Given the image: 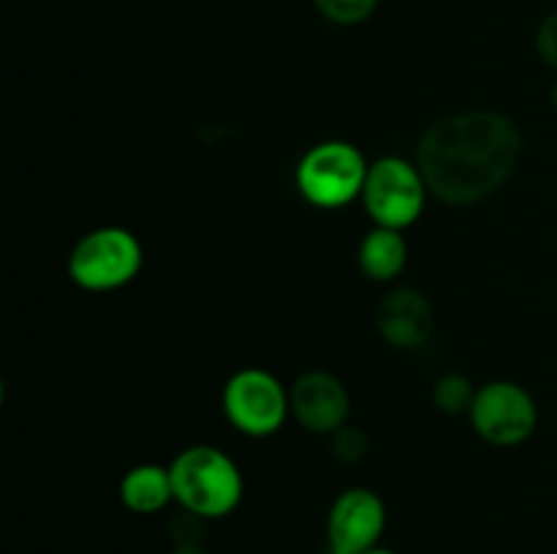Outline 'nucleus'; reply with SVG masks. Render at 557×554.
Listing matches in <instances>:
<instances>
[{
    "mask_svg": "<svg viewBox=\"0 0 557 554\" xmlns=\"http://www.w3.org/2000/svg\"><path fill=\"white\" fill-rule=\"evenodd\" d=\"M386 527V505L373 489H346L326 516L330 554H364L379 546Z\"/></svg>",
    "mask_w": 557,
    "mask_h": 554,
    "instance_id": "8",
    "label": "nucleus"
},
{
    "mask_svg": "<svg viewBox=\"0 0 557 554\" xmlns=\"http://www.w3.org/2000/svg\"><path fill=\"white\" fill-rule=\"evenodd\" d=\"M549 106L557 112V79L553 81V87H549Z\"/></svg>",
    "mask_w": 557,
    "mask_h": 554,
    "instance_id": "18",
    "label": "nucleus"
},
{
    "mask_svg": "<svg viewBox=\"0 0 557 554\" xmlns=\"http://www.w3.org/2000/svg\"><path fill=\"white\" fill-rule=\"evenodd\" d=\"M313 5L319 9V14L324 20L343 27H351L370 20L375 14V9H379V0H313Z\"/></svg>",
    "mask_w": 557,
    "mask_h": 554,
    "instance_id": "14",
    "label": "nucleus"
},
{
    "mask_svg": "<svg viewBox=\"0 0 557 554\" xmlns=\"http://www.w3.org/2000/svg\"><path fill=\"white\" fill-rule=\"evenodd\" d=\"M428 182L417 161L403 155H384L370 163L362 201L375 226L406 231L422 217L428 204Z\"/></svg>",
    "mask_w": 557,
    "mask_h": 554,
    "instance_id": "5",
    "label": "nucleus"
},
{
    "mask_svg": "<svg viewBox=\"0 0 557 554\" xmlns=\"http://www.w3.org/2000/svg\"><path fill=\"white\" fill-rule=\"evenodd\" d=\"M536 52L549 68L557 71V11L544 16V22L536 30Z\"/></svg>",
    "mask_w": 557,
    "mask_h": 554,
    "instance_id": "16",
    "label": "nucleus"
},
{
    "mask_svg": "<svg viewBox=\"0 0 557 554\" xmlns=\"http://www.w3.org/2000/svg\"><path fill=\"white\" fill-rule=\"evenodd\" d=\"M145 250L134 231L123 226H101L87 231L69 253V275L92 293L117 291L141 269Z\"/></svg>",
    "mask_w": 557,
    "mask_h": 554,
    "instance_id": "4",
    "label": "nucleus"
},
{
    "mask_svg": "<svg viewBox=\"0 0 557 554\" xmlns=\"http://www.w3.org/2000/svg\"><path fill=\"white\" fill-rule=\"evenodd\" d=\"M169 470L174 500L201 519H221L243 500L245 481L239 465L218 445H188L174 456Z\"/></svg>",
    "mask_w": 557,
    "mask_h": 554,
    "instance_id": "2",
    "label": "nucleus"
},
{
    "mask_svg": "<svg viewBox=\"0 0 557 554\" xmlns=\"http://www.w3.org/2000/svg\"><path fill=\"white\" fill-rule=\"evenodd\" d=\"M169 554H207V552L201 549V543H188V546H174Z\"/></svg>",
    "mask_w": 557,
    "mask_h": 554,
    "instance_id": "17",
    "label": "nucleus"
},
{
    "mask_svg": "<svg viewBox=\"0 0 557 554\" xmlns=\"http://www.w3.org/2000/svg\"><path fill=\"white\" fill-rule=\"evenodd\" d=\"M332 449L341 462H359L368 454V438L357 427H343L332 435Z\"/></svg>",
    "mask_w": 557,
    "mask_h": 554,
    "instance_id": "15",
    "label": "nucleus"
},
{
    "mask_svg": "<svg viewBox=\"0 0 557 554\" xmlns=\"http://www.w3.org/2000/svg\"><path fill=\"white\" fill-rule=\"evenodd\" d=\"M522 158V134L500 112H457L428 125L417 163L430 193L451 206L484 201L504 188Z\"/></svg>",
    "mask_w": 557,
    "mask_h": 554,
    "instance_id": "1",
    "label": "nucleus"
},
{
    "mask_svg": "<svg viewBox=\"0 0 557 554\" xmlns=\"http://www.w3.org/2000/svg\"><path fill=\"white\" fill-rule=\"evenodd\" d=\"M368 158L357 144L343 139H326L310 147L297 163V190L308 204L319 210H341L362 199L368 179Z\"/></svg>",
    "mask_w": 557,
    "mask_h": 554,
    "instance_id": "3",
    "label": "nucleus"
},
{
    "mask_svg": "<svg viewBox=\"0 0 557 554\" xmlns=\"http://www.w3.org/2000/svg\"><path fill=\"white\" fill-rule=\"evenodd\" d=\"M120 500L131 514H158L174 500L172 470L156 462L131 467L120 481Z\"/></svg>",
    "mask_w": 557,
    "mask_h": 554,
    "instance_id": "11",
    "label": "nucleus"
},
{
    "mask_svg": "<svg viewBox=\"0 0 557 554\" xmlns=\"http://www.w3.org/2000/svg\"><path fill=\"white\" fill-rule=\"evenodd\" d=\"M473 396H476V389H473L471 380L466 375L449 373L444 378H438L433 389V400L435 405L441 407L444 413H468L473 405Z\"/></svg>",
    "mask_w": 557,
    "mask_h": 554,
    "instance_id": "13",
    "label": "nucleus"
},
{
    "mask_svg": "<svg viewBox=\"0 0 557 554\" xmlns=\"http://www.w3.org/2000/svg\"><path fill=\"white\" fill-rule=\"evenodd\" d=\"M223 413L237 432L248 438H270L281 432L292 416V400L281 378L270 369L245 367L223 386Z\"/></svg>",
    "mask_w": 557,
    "mask_h": 554,
    "instance_id": "6",
    "label": "nucleus"
},
{
    "mask_svg": "<svg viewBox=\"0 0 557 554\" xmlns=\"http://www.w3.org/2000/svg\"><path fill=\"white\" fill-rule=\"evenodd\" d=\"M468 418L479 438L511 449L536 432L539 407L525 386L515 380H490L476 389Z\"/></svg>",
    "mask_w": 557,
    "mask_h": 554,
    "instance_id": "7",
    "label": "nucleus"
},
{
    "mask_svg": "<svg viewBox=\"0 0 557 554\" xmlns=\"http://www.w3.org/2000/svg\"><path fill=\"white\" fill-rule=\"evenodd\" d=\"M359 269L375 282H392L408 264V242L403 231L386 226L370 228L357 250Z\"/></svg>",
    "mask_w": 557,
    "mask_h": 554,
    "instance_id": "12",
    "label": "nucleus"
},
{
    "mask_svg": "<svg viewBox=\"0 0 557 554\" xmlns=\"http://www.w3.org/2000/svg\"><path fill=\"white\" fill-rule=\"evenodd\" d=\"M375 326L392 348L413 351L433 335L435 313L424 293L413 291V288H395L381 299L379 310H375Z\"/></svg>",
    "mask_w": 557,
    "mask_h": 554,
    "instance_id": "10",
    "label": "nucleus"
},
{
    "mask_svg": "<svg viewBox=\"0 0 557 554\" xmlns=\"http://www.w3.org/2000/svg\"><path fill=\"white\" fill-rule=\"evenodd\" d=\"M364 554H395V552H389V549H379V546H375V549H370V552H364Z\"/></svg>",
    "mask_w": 557,
    "mask_h": 554,
    "instance_id": "19",
    "label": "nucleus"
},
{
    "mask_svg": "<svg viewBox=\"0 0 557 554\" xmlns=\"http://www.w3.org/2000/svg\"><path fill=\"white\" fill-rule=\"evenodd\" d=\"M288 400H292V416L308 432L335 435L348 424L351 396H348L343 380L326 369H310V373L299 375L288 386Z\"/></svg>",
    "mask_w": 557,
    "mask_h": 554,
    "instance_id": "9",
    "label": "nucleus"
}]
</instances>
